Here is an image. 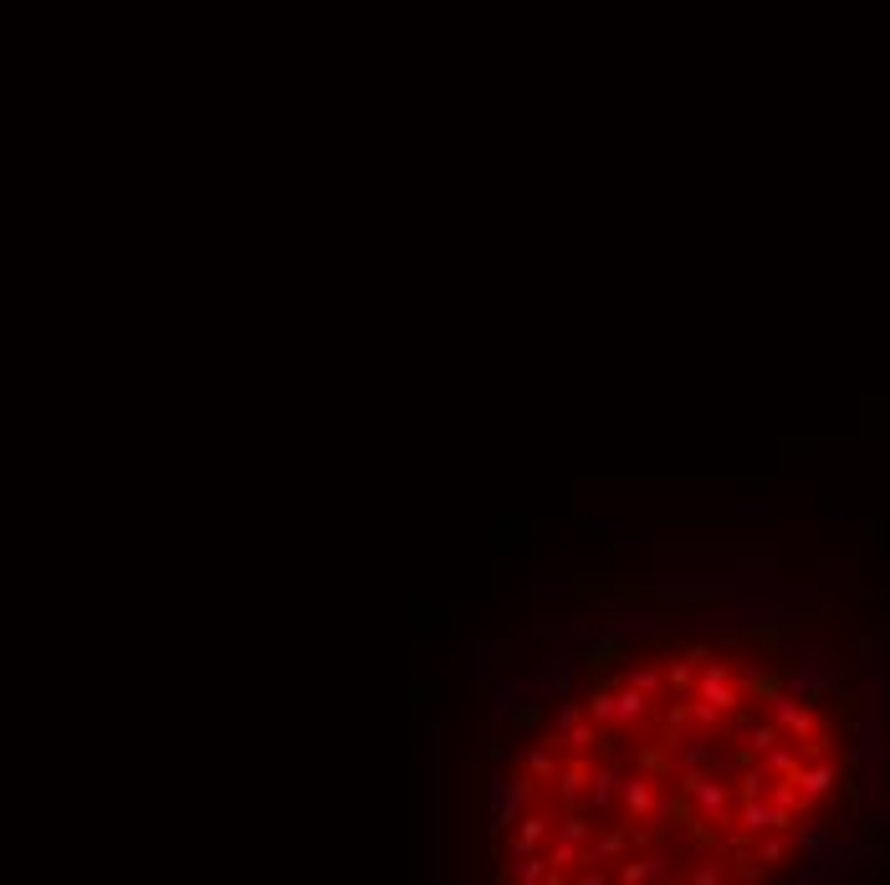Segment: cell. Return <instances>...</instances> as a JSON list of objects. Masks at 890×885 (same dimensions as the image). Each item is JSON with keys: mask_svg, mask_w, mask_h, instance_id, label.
<instances>
[{"mask_svg": "<svg viewBox=\"0 0 890 885\" xmlns=\"http://www.w3.org/2000/svg\"><path fill=\"white\" fill-rule=\"evenodd\" d=\"M655 819H660V829H686V824H696L701 819V804H696V793H671V799H660V809H655Z\"/></svg>", "mask_w": 890, "mask_h": 885, "instance_id": "obj_9", "label": "cell"}, {"mask_svg": "<svg viewBox=\"0 0 890 885\" xmlns=\"http://www.w3.org/2000/svg\"><path fill=\"white\" fill-rule=\"evenodd\" d=\"M594 829H599V824H594V814H589V809H563L553 834H558V839H573V845H589Z\"/></svg>", "mask_w": 890, "mask_h": 885, "instance_id": "obj_15", "label": "cell"}, {"mask_svg": "<svg viewBox=\"0 0 890 885\" xmlns=\"http://www.w3.org/2000/svg\"><path fill=\"white\" fill-rule=\"evenodd\" d=\"M573 660H578V666H584V671H594V676H604V671H619V666H625V660H630V640L619 635V630H589Z\"/></svg>", "mask_w": 890, "mask_h": 885, "instance_id": "obj_2", "label": "cell"}, {"mask_svg": "<svg viewBox=\"0 0 890 885\" xmlns=\"http://www.w3.org/2000/svg\"><path fill=\"white\" fill-rule=\"evenodd\" d=\"M671 875H676V870H671V855H665L660 845L625 855V860H619V870H614V880H619V885H640V880H671Z\"/></svg>", "mask_w": 890, "mask_h": 885, "instance_id": "obj_5", "label": "cell"}, {"mask_svg": "<svg viewBox=\"0 0 890 885\" xmlns=\"http://www.w3.org/2000/svg\"><path fill=\"white\" fill-rule=\"evenodd\" d=\"M727 855H701V860H691L686 870H676V880H686V885H722L732 870L722 865Z\"/></svg>", "mask_w": 890, "mask_h": 885, "instance_id": "obj_13", "label": "cell"}, {"mask_svg": "<svg viewBox=\"0 0 890 885\" xmlns=\"http://www.w3.org/2000/svg\"><path fill=\"white\" fill-rule=\"evenodd\" d=\"M650 712H655V696H650V691H640L635 681H625V686H619V727L630 732V727H640Z\"/></svg>", "mask_w": 890, "mask_h": 885, "instance_id": "obj_12", "label": "cell"}, {"mask_svg": "<svg viewBox=\"0 0 890 885\" xmlns=\"http://www.w3.org/2000/svg\"><path fill=\"white\" fill-rule=\"evenodd\" d=\"M573 604L578 609H599V604H614V589H609V579H599V573H578L573 579Z\"/></svg>", "mask_w": 890, "mask_h": 885, "instance_id": "obj_14", "label": "cell"}, {"mask_svg": "<svg viewBox=\"0 0 890 885\" xmlns=\"http://www.w3.org/2000/svg\"><path fill=\"white\" fill-rule=\"evenodd\" d=\"M553 788H558V804H563V809H578V804L589 799V788H594V758H584V747H578L573 758L558 768V783H553Z\"/></svg>", "mask_w": 890, "mask_h": 885, "instance_id": "obj_4", "label": "cell"}, {"mask_svg": "<svg viewBox=\"0 0 890 885\" xmlns=\"http://www.w3.org/2000/svg\"><path fill=\"white\" fill-rule=\"evenodd\" d=\"M609 589H614V599H640V604L660 599V584H650V579H609Z\"/></svg>", "mask_w": 890, "mask_h": 885, "instance_id": "obj_22", "label": "cell"}, {"mask_svg": "<svg viewBox=\"0 0 890 885\" xmlns=\"http://www.w3.org/2000/svg\"><path fill=\"white\" fill-rule=\"evenodd\" d=\"M410 696H415V712H420V706H425V696H430V686H425V681H415V686H410Z\"/></svg>", "mask_w": 890, "mask_h": 885, "instance_id": "obj_26", "label": "cell"}, {"mask_svg": "<svg viewBox=\"0 0 890 885\" xmlns=\"http://www.w3.org/2000/svg\"><path fill=\"white\" fill-rule=\"evenodd\" d=\"M696 676H701V666H696L691 655L665 666V686H671V696H696Z\"/></svg>", "mask_w": 890, "mask_h": 885, "instance_id": "obj_18", "label": "cell"}, {"mask_svg": "<svg viewBox=\"0 0 890 885\" xmlns=\"http://www.w3.org/2000/svg\"><path fill=\"white\" fill-rule=\"evenodd\" d=\"M522 533V522H497V543H512Z\"/></svg>", "mask_w": 890, "mask_h": 885, "instance_id": "obj_25", "label": "cell"}, {"mask_svg": "<svg viewBox=\"0 0 890 885\" xmlns=\"http://www.w3.org/2000/svg\"><path fill=\"white\" fill-rule=\"evenodd\" d=\"M804 758H809V752H804V742H793V737H783V742H778V747L768 752V758H763V763H768V773H773V778H788V773H793L798 763H804Z\"/></svg>", "mask_w": 890, "mask_h": 885, "instance_id": "obj_16", "label": "cell"}, {"mask_svg": "<svg viewBox=\"0 0 890 885\" xmlns=\"http://www.w3.org/2000/svg\"><path fill=\"white\" fill-rule=\"evenodd\" d=\"M742 681V691H747V701H773V696H783L788 691V666H768V671H747V676H737Z\"/></svg>", "mask_w": 890, "mask_h": 885, "instance_id": "obj_10", "label": "cell"}, {"mask_svg": "<svg viewBox=\"0 0 890 885\" xmlns=\"http://www.w3.org/2000/svg\"><path fill=\"white\" fill-rule=\"evenodd\" d=\"M538 788H543V783L532 778L527 768H522V778H512V783H507L502 773L492 778V839H497V845H502L507 824H517V814H522L532 799H538Z\"/></svg>", "mask_w": 890, "mask_h": 885, "instance_id": "obj_1", "label": "cell"}, {"mask_svg": "<svg viewBox=\"0 0 890 885\" xmlns=\"http://www.w3.org/2000/svg\"><path fill=\"white\" fill-rule=\"evenodd\" d=\"M850 758H855V768H875L880 763V722L875 717L860 722V747L850 752Z\"/></svg>", "mask_w": 890, "mask_h": 885, "instance_id": "obj_19", "label": "cell"}, {"mask_svg": "<svg viewBox=\"0 0 890 885\" xmlns=\"http://www.w3.org/2000/svg\"><path fill=\"white\" fill-rule=\"evenodd\" d=\"M834 701H839V712H850V717L860 712V696H855L850 686H844V691H834Z\"/></svg>", "mask_w": 890, "mask_h": 885, "instance_id": "obj_24", "label": "cell"}, {"mask_svg": "<svg viewBox=\"0 0 890 885\" xmlns=\"http://www.w3.org/2000/svg\"><path fill=\"white\" fill-rule=\"evenodd\" d=\"M502 727H507V732H532V727H543V701H538V696H522L512 712L502 717Z\"/></svg>", "mask_w": 890, "mask_h": 885, "instance_id": "obj_17", "label": "cell"}, {"mask_svg": "<svg viewBox=\"0 0 890 885\" xmlns=\"http://www.w3.org/2000/svg\"><path fill=\"white\" fill-rule=\"evenodd\" d=\"M584 717H589L584 701H563V706H558V732H568L573 722H584Z\"/></svg>", "mask_w": 890, "mask_h": 885, "instance_id": "obj_23", "label": "cell"}, {"mask_svg": "<svg viewBox=\"0 0 890 885\" xmlns=\"http://www.w3.org/2000/svg\"><path fill=\"white\" fill-rule=\"evenodd\" d=\"M885 778H890V763H885Z\"/></svg>", "mask_w": 890, "mask_h": 885, "instance_id": "obj_27", "label": "cell"}, {"mask_svg": "<svg viewBox=\"0 0 890 885\" xmlns=\"http://www.w3.org/2000/svg\"><path fill=\"white\" fill-rule=\"evenodd\" d=\"M655 783H660V778H650V773H630V778H625V788H619V804H625L630 819H655V809H660V799H665Z\"/></svg>", "mask_w": 890, "mask_h": 885, "instance_id": "obj_6", "label": "cell"}, {"mask_svg": "<svg viewBox=\"0 0 890 885\" xmlns=\"http://www.w3.org/2000/svg\"><path fill=\"white\" fill-rule=\"evenodd\" d=\"M553 829H558V819H553L548 809L522 814V819H517V834H512V839H502V855H507L512 865H517V860H527V855H538V845H548Z\"/></svg>", "mask_w": 890, "mask_h": 885, "instance_id": "obj_3", "label": "cell"}, {"mask_svg": "<svg viewBox=\"0 0 890 885\" xmlns=\"http://www.w3.org/2000/svg\"><path fill=\"white\" fill-rule=\"evenodd\" d=\"M558 742H563V737H558V732H548V737H543V742L522 758V768H527L532 778H538V783H558V768H563V763H558V752H553Z\"/></svg>", "mask_w": 890, "mask_h": 885, "instance_id": "obj_11", "label": "cell"}, {"mask_svg": "<svg viewBox=\"0 0 890 885\" xmlns=\"http://www.w3.org/2000/svg\"><path fill=\"white\" fill-rule=\"evenodd\" d=\"M635 773H650V778H660V783H671V778L681 773V758L655 737V742H640V747H635Z\"/></svg>", "mask_w": 890, "mask_h": 885, "instance_id": "obj_8", "label": "cell"}, {"mask_svg": "<svg viewBox=\"0 0 890 885\" xmlns=\"http://www.w3.org/2000/svg\"><path fill=\"white\" fill-rule=\"evenodd\" d=\"M625 681H635V686L650 691L655 701H660V696H671V686H665V671H660V666H645V660H635V666L625 671Z\"/></svg>", "mask_w": 890, "mask_h": 885, "instance_id": "obj_20", "label": "cell"}, {"mask_svg": "<svg viewBox=\"0 0 890 885\" xmlns=\"http://www.w3.org/2000/svg\"><path fill=\"white\" fill-rule=\"evenodd\" d=\"M548 875H553L548 850H543V855H527V860H517V865H512V880H522V885H548Z\"/></svg>", "mask_w": 890, "mask_h": 885, "instance_id": "obj_21", "label": "cell"}, {"mask_svg": "<svg viewBox=\"0 0 890 885\" xmlns=\"http://www.w3.org/2000/svg\"><path fill=\"white\" fill-rule=\"evenodd\" d=\"M625 778H630L625 763H604V768H594V788H589V799L578 804V809H589V814L609 809V804L619 799V788H625Z\"/></svg>", "mask_w": 890, "mask_h": 885, "instance_id": "obj_7", "label": "cell"}]
</instances>
